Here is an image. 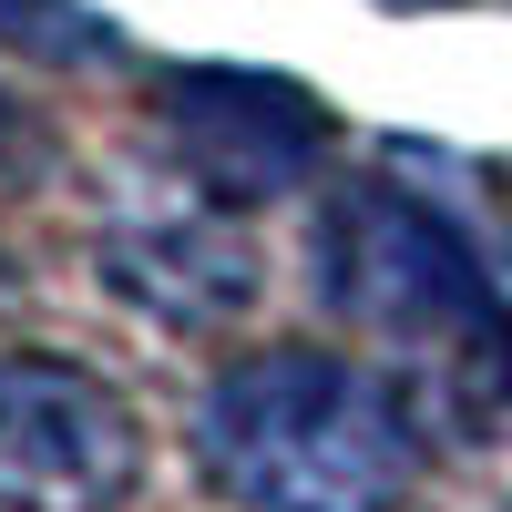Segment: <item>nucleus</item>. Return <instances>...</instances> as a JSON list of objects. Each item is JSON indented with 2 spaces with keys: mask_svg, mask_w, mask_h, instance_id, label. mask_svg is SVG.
<instances>
[{
  "mask_svg": "<svg viewBox=\"0 0 512 512\" xmlns=\"http://www.w3.org/2000/svg\"><path fill=\"white\" fill-rule=\"evenodd\" d=\"M195 472L236 512H400L420 420L400 379L349 349H256L195 400Z\"/></svg>",
  "mask_w": 512,
  "mask_h": 512,
  "instance_id": "nucleus-1",
  "label": "nucleus"
},
{
  "mask_svg": "<svg viewBox=\"0 0 512 512\" xmlns=\"http://www.w3.org/2000/svg\"><path fill=\"white\" fill-rule=\"evenodd\" d=\"M308 267H318V297L338 318H359L379 338H410V349H461V359H472L482 338L502 328L482 256L461 246V226L431 216L410 185H349V195H328Z\"/></svg>",
  "mask_w": 512,
  "mask_h": 512,
  "instance_id": "nucleus-2",
  "label": "nucleus"
},
{
  "mask_svg": "<svg viewBox=\"0 0 512 512\" xmlns=\"http://www.w3.org/2000/svg\"><path fill=\"white\" fill-rule=\"evenodd\" d=\"M144 472V420L72 349H0V512H113Z\"/></svg>",
  "mask_w": 512,
  "mask_h": 512,
  "instance_id": "nucleus-3",
  "label": "nucleus"
},
{
  "mask_svg": "<svg viewBox=\"0 0 512 512\" xmlns=\"http://www.w3.org/2000/svg\"><path fill=\"white\" fill-rule=\"evenodd\" d=\"M154 113L216 205H267L287 185H308V164L328 154V113L267 72H175L154 93Z\"/></svg>",
  "mask_w": 512,
  "mask_h": 512,
  "instance_id": "nucleus-4",
  "label": "nucleus"
},
{
  "mask_svg": "<svg viewBox=\"0 0 512 512\" xmlns=\"http://www.w3.org/2000/svg\"><path fill=\"white\" fill-rule=\"evenodd\" d=\"M113 287L144 297V308L175 318V328H205V318H236L246 297H256V246H246L226 216L185 205V216L134 226V236L113 246Z\"/></svg>",
  "mask_w": 512,
  "mask_h": 512,
  "instance_id": "nucleus-5",
  "label": "nucleus"
},
{
  "mask_svg": "<svg viewBox=\"0 0 512 512\" xmlns=\"http://www.w3.org/2000/svg\"><path fill=\"white\" fill-rule=\"evenodd\" d=\"M52 21H62L52 0H0V31H11V41H62Z\"/></svg>",
  "mask_w": 512,
  "mask_h": 512,
  "instance_id": "nucleus-6",
  "label": "nucleus"
},
{
  "mask_svg": "<svg viewBox=\"0 0 512 512\" xmlns=\"http://www.w3.org/2000/svg\"><path fill=\"white\" fill-rule=\"evenodd\" d=\"M21 134V103H11V82H0V144H11Z\"/></svg>",
  "mask_w": 512,
  "mask_h": 512,
  "instance_id": "nucleus-7",
  "label": "nucleus"
}]
</instances>
